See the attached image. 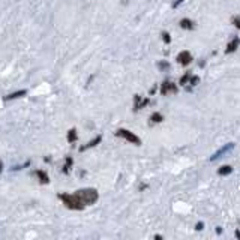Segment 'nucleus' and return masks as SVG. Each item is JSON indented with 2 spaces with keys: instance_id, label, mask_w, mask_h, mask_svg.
Instances as JSON below:
<instances>
[{
  "instance_id": "nucleus-1",
  "label": "nucleus",
  "mask_w": 240,
  "mask_h": 240,
  "mask_svg": "<svg viewBox=\"0 0 240 240\" xmlns=\"http://www.w3.org/2000/svg\"><path fill=\"white\" fill-rule=\"evenodd\" d=\"M78 198L84 203V206H89V204H93V203L98 201L99 195H98V191L96 189H92V188H86V189H80V191L75 192Z\"/></svg>"
},
{
  "instance_id": "nucleus-2",
  "label": "nucleus",
  "mask_w": 240,
  "mask_h": 240,
  "mask_svg": "<svg viewBox=\"0 0 240 240\" xmlns=\"http://www.w3.org/2000/svg\"><path fill=\"white\" fill-rule=\"evenodd\" d=\"M60 200L65 203L68 209H72V210H83L84 209V203L78 198L75 194L72 195H68V194H62L60 195Z\"/></svg>"
},
{
  "instance_id": "nucleus-3",
  "label": "nucleus",
  "mask_w": 240,
  "mask_h": 240,
  "mask_svg": "<svg viewBox=\"0 0 240 240\" xmlns=\"http://www.w3.org/2000/svg\"><path fill=\"white\" fill-rule=\"evenodd\" d=\"M117 137H122V138H125L126 141H129V143L135 144V146H140L141 144V140H140V137H137L135 134H132L131 131H128V129H119L117 132H116Z\"/></svg>"
},
{
  "instance_id": "nucleus-4",
  "label": "nucleus",
  "mask_w": 240,
  "mask_h": 240,
  "mask_svg": "<svg viewBox=\"0 0 240 240\" xmlns=\"http://www.w3.org/2000/svg\"><path fill=\"white\" fill-rule=\"evenodd\" d=\"M234 146H236L234 143H228V144H225V146H222L221 149H218V150H216V152H215V153H213V155L210 156V161L213 162V161H218V159L224 158L225 155L230 153L231 150L234 149Z\"/></svg>"
},
{
  "instance_id": "nucleus-5",
  "label": "nucleus",
  "mask_w": 240,
  "mask_h": 240,
  "mask_svg": "<svg viewBox=\"0 0 240 240\" xmlns=\"http://www.w3.org/2000/svg\"><path fill=\"white\" fill-rule=\"evenodd\" d=\"M161 93L164 96L170 95V93H177V86L174 83H171V81H164L162 87H161Z\"/></svg>"
},
{
  "instance_id": "nucleus-6",
  "label": "nucleus",
  "mask_w": 240,
  "mask_h": 240,
  "mask_svg": "<svg viewBox=\"0 0 240 240\" xmlns=\"http://www.w3.org/2000/svg\"><path fill=\"white\" fill-rule=\"evenodd\" d=\"M177 62L183 65V66H188L189 63L192 62V54L189 51H180L179 54H177Z\"/></svg>"
},
{
  "instance_id": "nucleus-7",
  "label": "nucleus",
  "mask_w": 240,
  "mask_h": 240,
  "mask_svg": "<svg viewBox=\"0 0 240 240\" xmlns=\"http://www.w3.org/2000/svg\"><path fill=\"white\" fill-rule=\"evenodd\" d=\"M240 45V38H234L231 42H228V45L225 48V54H230V53H234Z\"/></svg>"
},
{
  "instance_id": "nucleus-8",
  "label": "nucleus",
  "mask_w": 240,
  "mask_h": 240,
  "mask_svg": "<svg viewBox=\"0 0 240 240\" xmlns=\"http://www.w3.org/2000/svg\"><path fill=\"white\" fill-rule=\"evenodd\" d=\"M101 141H102V137H101V135H98V137H95V138H93L92 141H89V143H87L86 146H83V147L80 149V152H84V150L90 149V147H95L96 144H99Z\"/></svg>"
},
{
  "instance_id": "nucleus-9",
  "label": "nucleus",
  "mask_w": 240,
  "mask_h": 240,
  "mask_svg": "<svg viewBox=\"0 0 240 240\" xmlns=\"http://www.w3.org/2000/svg\"><path fill=\"white\" fill-rule=\"evenodd\" d=\"M180 27L182 29H185V30H192L194 27H195V24H194V21L192 20H189V18H183V20H180Z\"/></svg>"
},
{
  "instance_id": "nucleus-10",
  "label": "nucleus",
  "mask_w": 240,
  "mask_h": 240,
  "mask_svg": "<svg viewBox=\"0 0 240 240\" xmlns=\"http://www.w3.org/2000/svg\"><path fill=\"white\" fill-rule=\"evenodd\" d=\"M27 93L26 90H18V92H14V93H11L5 98V101H12V99H17V98H21V96H24Z\"/></svg>"
},
{
  "instance_id": "nucleus-11",
  "label": "nucleus",
  "mask_w": 240,
  "mask_h": 240,
  "mask_svg": "<svg viewBox=\"0 0 240 240\" xmlns=\"http://www.w3.org/2000/svg\"><path fill=\"white\" fill-rule=\"evenodd\" d=\"M231 173H233V167H231V165H224V167H221V168L218 170V174L222 176V177H224V176H228V174H231Z\"/></svg>"
},
{
  "instance_id": "nucleus-12",
  "label": "nucleus",
  "mask_w": 240,
  "mask_h": 240,
  "mask_svg": "<svg viewBox=\"0 0 240 240\" xmlns=\"http://www.w3.org/2000/svg\"><path fill=\"white\" fill-rule=\"evenodd\" d=\"M36 176H38V179L42 183H48V182H50V179H48V174L44 173V171H41V170H39V171H36Z\"/></svg>"
},
{
  "instance_id": "nucleus-13",
  "label": "nucleus",
  "mask_w": 240,
  "mask_h": 240,
  "mask_svg": "<svg viewBox=\"0 0 240 240\" xmlns=\"http://www.w3.org/2000/svg\"><path fill=\"white\" fill-rule=\"evenodd\" d=\"M150 120H152L153 123H161V122L164 120V117H162L161 113H153V114L150 116Z\"/></svg>"
},
{
  "instance_id": "nucleus-14",
  "label": "nucleus",
  "mask_w": 240,
  "mask_h": 240,
  "mask_svg": "<svg viewBox=\"0 0 240 240\" xmlns=\"http://www.w3.org/2000/svg\"><path fill=\"white\" fill-rule=\"evenodd\" d=\"M77 140V131L75 129H71L69 132H68V141L69 143H74Z\"/></svg>"
},
{
  "instance_id": "nucleus-15",
  "label": "nucleus",
  "mask_w": 240,
  "mask_h": 240,
  "mask_svg": "<svg viewBox=\"0 0 240 240\" xmlns=\"http://www.w3.org/2000/svg\"><path fill=\"white\" fill-rule=\"evenodd\" d=\"M71 167H72V158H68L66 164H65V167H63V173H69V171H71Z\"/></svg>"
},
{
  "instance_id": "nucleus-16",
  "label": "nucleus",
  "mask_w": 240,
  "mask_h": 240,
  "mask_svg": "<svg viewBox=\"0 0 240 240\" xmlns=\"http://www.w3.org/2000/svg\"><path fill=\"white\" fill-rule=\"evenodd\" d=\"M231 24H234L236 29H240V15H234L231 18Z\"/></svg>"
},
{
  "instance_id": "nucleus-17",
  "label": "nucleus",
  "mask_w": 240,
  "mask_h": 240,
  "mask_svg": "<svg viewBox=\"0 0 240 240\" xmlns=\"http://www.w3.org/2000/svg\"><path fill=\"white\" fill-rule=\"evenodd\" d=\"M191 72H186V74H185V75H183L182 78H180V84H182V86H185V84H186V83H188V81H189V78H191Z\"/></svg>"
},
{
  "instance_id": "nucleus-18",
  "label": "nucleus",
  "mask_w": 240,
  "mask_h": 240,
  "mask_svg": "<svg viewBox=\"0 0 240 240\" xmlns=\"http://www.w3.org/2000/svg\"><path fill=\"white\" fill-rule=\"evenodd\" d=\"M198 83H200V77H198V75H191V78H189V84L197 86Z\"/></svg>"
},
{
  "instance_id": "nucleus-19",
  "label": "nucleus",
  "mask_w": 240,
  "mask_h": 240,
  "mask_svg": "<svg viewBox=\"0 0 240 240\" xmlns=\"http://www.w3.org/2000/svg\"><path fill=\"white\" fill-rule=\"evenodd\" d=\"M162 39H164L165 44H170V42H171V36H170L168 32H162Z\"/></svg>"
},
{
  "instance_id": "nucleus-20",
  "label": "nucleus",
  "mask_w": 240,
  "mask_h": 240,
  "mask_svg": "<svg viewBox=\"0 0 240 240\" xmlns=\"http://www.w3.org/2000/svg\"><path fill=\"white\" fill-rule=\"evenodd\" d=\"M158 68H159V69H162V71H165V69H170V63H168V62H159V63H158Z\"/></svg>"
},
{
  "instance_id": "nucleus-21",
  "label": "nucleus",
  "mask_w": 240,
  "mask_h": 240,
  "mask_svg": "<svg viewBox=\"0 0 240 240\" xmlns=\"http://www.w3.org/2000/svg\"><path fill=\"white\" fill-rule=\"evenodd\" d=\"M203 228H204V222H201V221H200L198 224H197V225H195V230H197V231H201Z\"/></svg>"
},
{
  "instance_id": "nucleus-22",
  "label": "nucleus",
  "mask_w": 240,
  "mask_h": 240,
  "mask_svg": "<svg viewBox=\"0 0 240 240\" xmlns=\"http://www.w3.org/2000/svg\"><path fill=\"white\" fill-rule=\"evenodd\" d=\"M183 2H185V0H176V2H174V3H173V8H174V9H176V8H177L179 5H182Z\"/></svg>"
},
{
  "instance_id": "nucleus-23",
  "label": "nucleus",
  "mask_w": 240,
  "mask_h": 240,
  "mask_svg": "<svg viewBox=\"0 0 240 240\" xmlns=\"http://www.w3.org/2000/svg\"><path fill=\"white\" fill-rule=\"evenodd\" d=\"M234 236H236L237 239H240V231H239V230H236V231H234Z\"/></svg>"
},
{
  "instance_id": "nucleus-24",
  "label": "nucleus",
  "mask_w": 240,
  "mask_h": 240,
  "mask_svg": "<svg viewBox=\"0 0 240 240\" xmlns=\"http://www.w3.org/2000/svg\"><path fill=\"white\" fill-rule=\"evenodd\" d=\"M2 168H3V165H2V162H0V173H2Z\"/></svg>"
},
{
  "instance_id": "nucleus-25",
  "label": "nucleus",
  "mask_w": 240,
  "mask_h": 240,
  "mask_svg": "<svg viewBox=\"0 0 240 240\" xmlns=\"http://www.w3.org/2000/svg\"><path fill=\"white\" fill-rule=\"evenodd\" d=\"M239 224H240V219H239Z\"/></svg>"
}]
</instances>
